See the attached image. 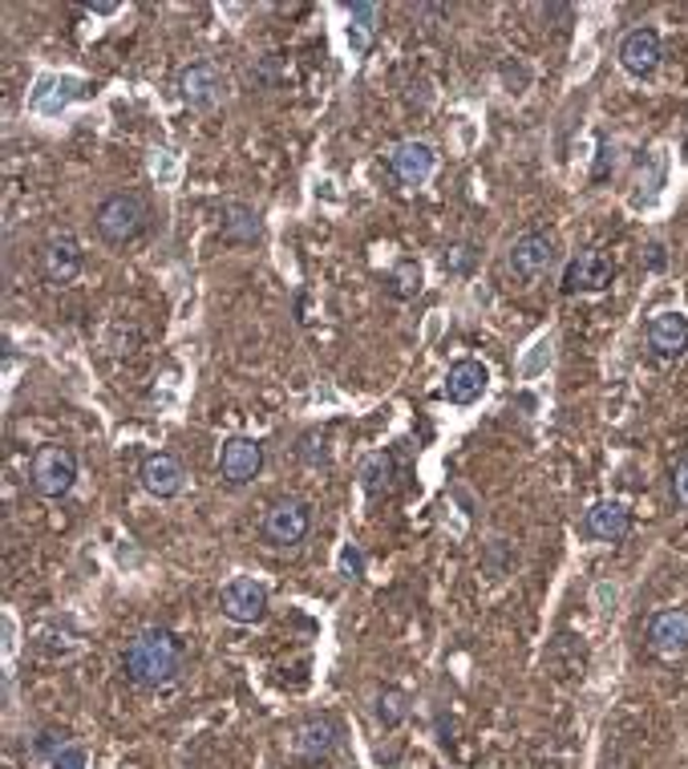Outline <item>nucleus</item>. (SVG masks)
<instances>
[{"mask_svg": "<svg viewBox=\"0 0 688 769\" xmlns=\"http://www.w3.org/2000/svg\"><path fill=\"white\" fill-rule=\"evenodd\" d=\"M122 668L134 685L159 689L183 673V640L171 628H142L122 652Z\"/></svg>", "mask_w": 688, "mask_h": 769, "instance_id": "nucleus-1", "label": "nucleus"}, {"mask_svg": "<svg viewBox=\"0 0 688 769\" xmlns=\"http://www.w3.org/2000/svg\"><path fill=\"white\" fill-rule=\"evenodd\" d=\"M93 223H98V236L106 239V243H134L150 227V207L134 191H114V195H106V199L98 203Z\"/></svg>", "mask_w": 688, "mask_h": 769, "instance_id": "nucleus-2", "label": "nucleus"}, {"mask_svg": "<svg viewBox=\"0 0 688 769\" xmlns=\"http://www.w3.org/2000/svg\"><path fill=\"white\" fill-rule=\"evenodd\" d=\"M312 531V506L296 494H284L276 503H267L264 518H260V535H264L267 547L276 551H288V547H300Z\"/></svg>", "mask_w": 688, "mask_h": 769, "instance_id": "nucleus-3", "label": "nucleus"}, {"mask_svg": "<svg viewBox=\"0 0 688 769\" xmlns=\"http://www.w3.org/2000/svg\"><path fill=\"white\" fill-rule=\"evenodd\" d=\"M28 482H33V491L41 498H66L73 491V482H78V454L69 450V446H41L33 454V462H28Z\"/></svg>", "mask_w": 688, "mask_h": 769, "instance_id": "nucleus-4", "label": "nucleus"}, {"mask_svg": "<svg viewBox=\"0 0 688 769\" xmlns=\"http://www.w3.org/2000/svg\"><path fill=\"white\" fill-rule=\"evenodd\" d=\"M506 267H511V276L523 279V284H539V279L551 276L559 267V239L551 236V231H523V236L511 243Z\"/></svg>", "mask_w": 688, "mask_h": 769, "instance_id": "nucleus-5", "label": "nucleus"}, {"mask_svg": "<svg viewBox=\"0 0 688 769\" xmlns=\"http://www.w3.org/2000/svg\"><path fill=\"white\" fill-rule=\"evenodd\" d=\"M219 608L231 623H260L267 616V587L252 575H236L219 592Z\"/></svg>", "mask_w": 688, "mask_h": 769, "instance_id": "nucleus-6", "label": "nucleus"}, {"mask_svg": "<svg viewBox=\"0 0 688 769\" xmlns=\"http://www.w3.org/2000/svg\"><path fill=\"white\" fill-rule=\"evenodd\" d=\"M41 276L49 279V284H73L81 276V264H85V255H81V243L69 231L61 236L45 239L41 243Z\"/></svg>", "mask_w": 688, "mask_h": 769, "instance_id": "nucleus-7", "label": "nucleus"}, {"mask_svg": "<svg viewBox=\"0 0 688 769\" xmlns=\"http://www.w3.org/2000/svg\"><path fill=\"white\" fill-rule=\"evenodd\" d=\"M620 66L640 81L652 78V73L661 69V33L652 25L628 28L620 41Z\"/></svg>", "mask_w": 688, "mask_h": 769, "instance_id": "nucleus-8", "label": "nucleus"}, {"mask_svg": "<svg viewBox=\"0 0 688 769\" xmlns=\"http://www.w3.org/2000/svg\"><path fill=\"white\" fill-rule=\"evenodd\" d=\"M649 649L661 661H680L688 652V608H664L649 620Z\"/></svg>", "mask_w": 688, "mask_h": 769, "instance_id": "nucleus-9", "label": "nucleus"}, {"mask_svg": "<svg viewBox=\"0 0 688 769\" xmlns=\"http://www.w3.org/2000/svg\"><path fill=\"white\" fill-rule=\"evenodd\" d=\"M264 470V446L255 438H227L219 450V478L231 486H248Z\"/></svg>", "mask_w": 688, "mask_h": 769, "instance_id": "nucleus-10", "label": "nucleus"}, {"mask_svg": "<svg viewBox=\"0 0 688 769\" xmlns=\"http://www.w3.org/2000/svg\"><path fill=\"white\" fill-rule=\"evenodd\" d=\"M223 90H227V81L215 61H191V66L179 73V93H183L186 106H195V110H211L215 102L223 97Z\"/></svg>", "mask_w": 688, "mask_h": 769, "instance_id": "nucleus-11", "label": "nucleus"}, {"mask_svg": "<svg viewBox=\"0 0 688 769\" xmlns=\"http://www.w3.org/2000/svg\"><path fill=\"white\" fill-rule=\"evenodd\" d=\"M616 279V264L604 252H580L563 272V296L575 292H604Z\"/></svg>", "mask_w": 688, "mask_h": 769, "instance_id": "nucleus-12", "label": "nucleus"}, {"mask_svg": "<svg viewBox=\"0 0 688 769\" xmlns=\"http://www.w3.org/2000/svg\"><path fill=\"white\" fill-rule=\"evenodd\" d=\"M138 478H142V491L154 494V498H174V494H183V486H186L183 462L167 450L146 454L142 466H138Z\"/></svg>", "mask_w": 688, "mask_h": 769, "instance_id": "nucleus-13", "label": "nucleus"}, {"mask_svg": "<svg viewBox=\"0 0 688 769\" xmlns=\"http://www.w3.org/2000/svg\"><path fill=\"white\" fill-rule=\"evenodd\" d=\"M649 348L652 357L680 360L688 353V317L680 312H656L649 320Z\"/></svg>", "mask_w": 688, "mask_h": 769, "instance_id": "nucleus-14", "label": "nucleus"}, {"mask_svg": "<svg viewBox=\"0 0 688 769\" xmlns=\"http://www.w3.org/2000/svg\"><path fill=\"white\" fill-rule=\"evenodd\" d=\"M434 147L429 142H417V138H410V142H401V147H393V154H389V167H393V174H398L401 183L410 186H422L429 174H434Z\"/></svg>", "mask_w": 688, "mask_h": 769, "instance_id": "nucleus-15", "label": "nucleus"}, {"mask_svg": "<svg viewBox=\"0 0 688 769\" xmlns=\"http://www.w3.org/2000/svg\"><path fill=\"white\" fill-rule=\"evenodd\" d=\"M490 384V372L482 360H458V365H450V372H446V401H454V405H474L482 393H486Z\"/></svg>", "mask_w": 688, "mask_h": 769, "instance_id": "nucleus-16", "label": "nucleus"}, {"mask_svg": "<svg viewBox=\"0 0 688 769\" xmlns=\"http://www.w3.org/2000/svg\"><path fill=\"white\" fill-rule=\"evenodd\" d=\"M583 531L599 539V543H620L623 535L632 531V515L623 503H596L583 515Z\"/></svg>", "mask_w": 688, "mask_h": 769, "instance_id": "nucleus-17", "label": "nucleus"}, {"mask_svg": "<svg viewBox=\"0 0 688 769\" xmlns=\"http://www.w3.org/2000/svg\"><path fill=\"white\" fill-rule=\"evenodd\" d=\"M336 749V730H332V721H305L300 733H296V754L305 757V761H324V757Z\"/></svg>", "mask_w": 688, "mask_h": 769, "instance_id": "nucleus-18", "label": "nucleus"}, {"mask_svg": "<svg viewBox=\"0 0 688 769\" xmlns=\"http://www.w3.org/2000/svg\"><path fill=\"white\" fill-rule=\"evenodd\" d=\"M223 239L227 243H255L260 239V215L243 203H227L223 207Z\"/></svg>", "mask_w": 688, "mask_h": 769, "instance_id": "nucleus-19", "label": "nucleus"}, {"mask_svg": "<svg viewBox=\"0 0 688 769\" xmlns=\"http://www.w3.org/2000/svg\"><path fill=\"white\" fill-rule=\"evenodd\" d=\"M49 742H41V754L49 757V769H85V749L69 742L66 733H45Z\"/></svg>", "mask_w": 688, "mask_h": 769, "instance_id": "nucleus-20", "label": "nucleus"}, {"mask_svg": "<svg viewBox=\"0 0 688 769\" xmlns=\"http://www.w3.org/2000/svg\"><path fill=\"white\" fill-rule=\"evenodd\" d=\"M360 486H365L369 498L389 491V486H393V458H389V454H372V458H365V466H360Z\"/></svg>", "mask_w": 688, "mask_h": 769, "instance_id": "nucleus-21", "label": "nucleus"}, {"mask_svg": "<svg viewBox=\"0 0 688 769\" xmlns=\"http://www.w3.org/2000/svg\"><path fill=\"white\" fill-rule=\"evenodd\" d=\"M377 4H353L348 16H353V25H348V45H353V54H365L372 41V28H377Z\"/></svg>", "mask_w": 688, "mask_h": 769, "instance_id": "nucleus-22", "label": "nucleus"}, {"mask_svg": "<svg viewBox=\"0 0 688 769\" xmlns=\"http://www.w3.org/2000/svg\"><path fill=\"white\" fill-rule=\"evenodd\" d=\"M389 292L398 300H410V296L422 292V264L417 260H401L393 272H389Z\"/></svg>", "mask_w": 688, "mask_h": 769, "instance_id": "nucleus-23", "label": "nucleus"}, {"mask_svg": "<svg viewBox=\"0 0 688 769\" xmlns=\"http://www.w3.org/2000/svg\"><path fill=\"white\" fill-rule=\"evenodd\" d=\"M405 716H410V697L401 689H385L377 697V721H381L385 730H398Z\"/></svg>", "mask_w": 688, "mask_h": 769, "instance_id": "nucleus-24", "label": "nucleus"}, {"mask_svg": "<svg viewBox=\"0 0 688 769\" xmlns=\"http://www.w3.org/2000/svg\"><path fill=\"white\" fill-rule=\"evenodd\" d=\"M470 264H474V248H466V243L450 248V255H446V267H450V272H470Z\"/></svg>", "mask_w": 688, "mask_h": 769, "instance_id": "nucleus-25", "label": "nucleus"}, {"mask_svg": "<svg viewBox=\"0 0 688 769\" xmlns=\"http://www.w3.org/2000/svg\"><path fill=\"white\" fill-rule=\"evenodd\" d=\"M673 494H676V503L688 506V458L673 470Z\"/></svg>", "mask_w": 688, "mask_h": 769, "instance_id": "nucleus-26", "label": "nucleus"}, {"mask_svg": "<svg viewBox=\"0 0 688 769\" xmlns=\"http://www.w3.org/2000/svg\"><path fill=\"white\" fill-rule=\"evenodd\" d=\"M341 563H344V571H348V575H357V571H360V555L353 551V547H344Z\"/></svg>", "mask_w": 688, "mask_h": 769, "instance_id": "nucleus-27", "label": "nucleus"}, {"mask_svg": "<svg viewBox=\"0 0 688 769\" xmlns=\"http://www.w3.org/2000/svg\"><path fill=\"white\" fill-rule=\"evenodd\" d=\"M118 4L114 0H98V4H85V13H98V16H106V13H114Z\"/></svg>", "mask_w": 688, "mask_h": 769, "instance_id": "nucleus-28", "label": "nucleus"}, {"mask_svg": "<svg viewBox=\"0 0 688 769\" xmlns=\"http://www.w3.org/2000/svg\"><path fill=\"white\" fill-rule=\"evenodd\" d=\"M649 267H656V272L664 267V248H661V243H652V248H649Z\"/></svg>", "mask_w": 688, "mask_h": 769, "instance_id": "nucleus-29", "label": "nucleus"}]
</instances>
